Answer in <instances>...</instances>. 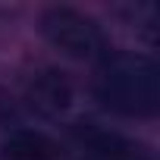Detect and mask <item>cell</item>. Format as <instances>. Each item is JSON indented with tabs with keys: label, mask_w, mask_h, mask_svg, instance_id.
<instances>
[{
	"label": "cell",
	"mask_w": 160,
	"mask_h": 160,
	"mask_svg": "<svg viewBox=\"0 0 160 160\" xmlns=\"http://www.w3.org/2000/svg\"><path fill=\"white\" fill-rule=\"evenodd\" d=\"M41 35L66 57L72 60H104L110 53V38L104 32V25L75 10V7H47L38 19Z\"/></svg>",
	"instance_id": "obj_2"
},
{
	"label": "cell",
	"mask_w": 160,
	"mask_h": 160,
	"mask_svg": "<svg viewBox=\"0 0 160 160\" xmlns=\"http://www.w3.org/2000/svg\"><path fill=\"white\" fill-rule=\"evenodd\" d=\"M72 135H75L78 151H82L85 160H151L138 144H132L129 138H122V135H116V132L98 129L94 122L75 126Z\"/></svg>",
	"instance_id": "obj_4"
},
{
	"label": "cell",
	"mask_w": 160,
	"mask_h": 160,
	"mask_svg": "<svg viewBox=\"0 0 160 160\" xmlns=\"http://www.w3.org/2000/svg\"><path fill=\"white\" fill-rule=\"evenodd\" d=\"M94 101L129 119H148L160 110V69L151 57L135 50H110L98 63Z\"/></svg>",
	"instance_id": "obj_1"
},
{
	"label": "cell",
	"mask_w": 160,
	"mask_h": 160,
	"mask_svg": "<svg viewBox=\"0 0 160 160\" xmlns=\"http://www.w3.org/2000/svg\"><path fill=\"white\" fill-rule=\"evenodd\" d=\"M3 160H60V148L38 129H13L0 148Z\"/></svg>",
	"instance_id": "obj_5"
},
{
	"label": "cell",
	"mask_w": 160,
	"mask_h": 160,
	"mask_svg": "<svg viewBox=\"0 0 160 160\" xmlns=\"http://www.w3.org/2000/svg\"><path fill=\"white\" fill-rule=\"evenodd\" d=\"M28 107L41 113L44 119H60L72 110L75 104V88L69 82V75L60 69H41L28 82Z\"/></svg>",
	"instance_id": "obj_3"
},
{
	"label": "cell",
	"mask_w": 160,
	"mask_h": 160,
	"mask_svg": "<svg viewBox=\"0 0 160 160\" xmlns=\"http://www.w3.org/2000/svg\"><path fill=\"white\" fill-rule=\"evenodd\" d=\"M122 16H126L129 28H135L148 41L157 38V7L154 3H129V7H122Z\"/></svg>",
	"instance_id": "obj_6"
}]
</instances>
